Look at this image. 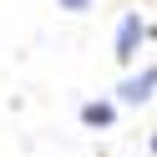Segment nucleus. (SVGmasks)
<instances>
[{"label":"nucleus","instance_id":"20e7f679","mask_svg":"<svg viewBox=\"0 0 157 157\" xmlns=\"http://www.w3.org/2000/svg\"><path fill=\"white\" fill-rule=\"evenodd\" d=\"M66 10H91V0H61Z\"/></svg>","mask_w":157,"mask_h":157},{"label":"nucleus","instance_id":"f03ea898","mask_svg":"<svg viewBox=\"0 0 157 157\" xmlns=\"http://www.w3.org/2000/svg\"><path fill=\"white\" fill-rule=\"evenodd\" d=\"M152 86H157V66H147V71H137V76H127L122 86H117V96H122V101H147V96H152Z\"/></svg>","mask_w":157,"mask_h":157},{"label":"nucleus","instance_id":"39448f33","mask_svg":"<svg viewBox=\"0 0 157 157\" xmlns=\"http://www.w3.org/2000/svg\"><path fill=\"white\" fill-rule=\"evenodd\" d=\"M152 152H157V137H152Z\"/></svg>","mask_w":157,"mask_h":157},{"label":"nucleus","instance_id":"7ed1b4c3","mask_svg":"<svg viewBox=\"0 0 157 157\" xmlns=\"http://www.w3.org/2000/svg\"><path fill=\"white\" fill-rule=\"evenodd\" d=\"M81 122L86 127H106V122H112V106H106V101H86L81 106Z\"/></svg>","mask_w":157,"mask_h":157},{"label":"nucleus","instance_id":"f257e3e1","mask_svg":"<svg viewBox=\"0 0 157 157\" xmlns=\"http://www.w3.org/2000/svg\"><path fill=\"white\" fill-rule=\"evenodd\" d=\"M147 36V25H142V15H127L122 25H117V61H132L137 56V41Z\"/></svg>","mask_w":157,"mask_h":157}]
</instances>
